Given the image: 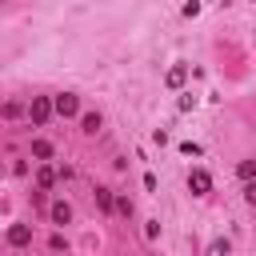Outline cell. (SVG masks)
<instances>
[{"label": "cell", "mask_w": 256, "mask_h": 256, "mask_svg": "<svg viewBox=\"0 0 256 256\" xmlns=\"http://www.w3.org/2000/svg\"><path fill=\"white\" fill-rule=\"evenodd\" d=\"M52 112H56V116H64V120H68V116H76V112H80V100H76V96H72V92H60V96H56V100H52Z\"/></svg>", "instance_id": "6da1fadb"}, {"label": "cell", "mask_w": 256, "mask_h": 256, "mask_svg": "<svg viewBox=\"0 0 256 256\" xmlns=\"http://www.w3.org/2000/svg\"><path fill=\"white\" fill-rule=\"evenodd\" d=\"M28 116H32L36 124H48V116H52V100H48V96H32V108H28Z\"/></svg>", "instance_id": "7a4b0ae2"}, {"label": "cell", "mask_w": 256, "mask_h": 256, "mask_svg": "<svg viewBox=\"0 0 256 256\" xmlns=\"http://www.w3.org/2000/svg\"><path fill=\"white\" fill-rule=\"evenodd\" d=\"M8 244H12V248L32 244V224H12V228H8Z\"/></svg>", "instance_id": "3957f363"}, {"label": "cell", "mask_w": 256, "mask_h": 256, "mask_svg": "<svg viewBox=\"0 0 256 256\" xmlns=\"http://www.w3.org/2000/svg\"><path fill=\"white\" fill-rule=\"evenodd\" d=\"M188 188H192V196H204V192L212 188V176H208L204 168H196V172L188 176Z\"/></svg>", "instance_id": "277c9868"}, {"label": "cell", "mask_w": 256, "mask_h": 256, "mask_svg": "<svg viewBox=\"0 0 256 256\" xmlns=\"http://www.w3.org/2000/svg\"><path fill=\"white\" fill-rule=\"evenodd\" d=\"M184 80H188V68H184V64H172V68H168V76H164V84H168V88H180Z\"/></svg>", "instance_id": "5b68a950"}, {"label": "cell", "mask_w": 256, "mask_h": 256, "mask_svg": "<svg viewBox=\"0 0 256 256\" xmlns=\"http://www.w3.org/2000/svg\"><path fill=\"white\" fill-rule=\"evenodd\" d=\"M52 220H56V224H68V220H72V208H68L64 200H56V204H52Z\"/></svg>", "instance_id": "8992f818"}, {"label": "cell", "mask_w": 256, "mask_h": 256, "mask_svg": "<svg viewBox=\"0 0 256 256\" xmlns=\"http://www.w3.org/2000/svg\"><path fill=\"white\" fill-rule=\"evenodd\" d=\"M80 124H84V132L92 136V132H100V124H104V120H100V112H84V120H80Z\"/></svg>", "instance_id": "52a82bcc"}, {"label": "cell", "mask_w": 256, "mask_h": 256, "mask_svg": "<svg viewBox=\"0 0 256 256\" xmlns=\"http://www.w3.org/2000/svg\"><path fill=\"white\" fill-rule=\"evenodd\" d=\"M32 156H36V160H48V156H52V144H48V140H32Z\"/></svg>", "instance_id": "ba28073f"}, {"label": "cell", "mask_w": 256, "mask_h": 256, "mask_svg": "<svg viewBox=\"0 0 256 256\" xmlns=\"http://www.w3.org/2000/svg\"><path fill=\"white\" fill-rule=\"evenodd\" d=\"M96 204H100L104 212H112V208H116V200H112V192H108V188H96Z\"/></svg>", "instance_id": "9c48e42d"}, {"label": "cell", "mask_w": 256, "mask_h": 256, "mask_svg": "<svg viewBox=\"0 0 256 256\" xmlns=\"http://www.w3.org/2000/svg\"><path fill=\"white\" fill-rule=\"evenodd\" d=\"M236 172H240V180H248V184H252V180H256V160H244Z\"/></svg>", "instance_id": "30bf717a"}, {"label": "cell", "mask_w": 256, "mask_h": 256, "mask_svg": "<svg viewBox=\"0 0 256 256\" xmlns=\"http://www.w3.org/2000/svg\"><path fill=\"white\" fill-rule=\"evenodd\" d=\"M228 252H232L228 240H212V248H208V256H228Z\"/></svg>", "instance_id": "8fae6325"}, {"label": "cell", "mask_w": 256, "mask_h": 256, "mask_svg": "<svg viewBox=\"0 0 256 256\" xmlns=\"http://www.w3.org/2000/svg\"><path fill=\"white\" fill-rule=\"evenodd\" d=\"M36 180H40V188H48V184H52V180H56V172H52V168H48V164H44V168H40V172H36Z\"/></svg>", "instance_id": "7c38bea8"}, {"label": "cell", "mask_w": 256, "mask_h": 256, "mask_svg": "<svg viewBox=\"0 0 256 256\" xmlns=\"http://www.w3.org/2000/svg\"><path fill=\"white\" fill-rule=\"evenodd\" d=\"M144 236H148V240H156V236H160V224H156V220H148V224H144Z\"/></svg>", "instance_id": "4fadbf2b"}, {"label": "cell", "mask_w": 256, "mask_h": 256, "mask_svg": "<svg viewBox=\"0 0 256 256\" xmlns=\"http://www.w3.org/2000/svg\"><path fill=\"white\" fill-rule=\"evenodd\" d=\"M244 200L256 208V180H252V184H244Z\"/></svg>", "instance_id": "5bb4252c"}, {"label": "cell", "mask_w": 256, "mask_h": 256, "mask_svg": "<svg viewBox=\"0 0 256 256\" xmlns=\"http://www.w3.org/2000/svg\"><path fill=\"white\" fill-rule=\"evenodd\" d=\"M0 176H4V164H0Z\"/></svg>", "instance_id": "9a60e30c"}]
</instances>
